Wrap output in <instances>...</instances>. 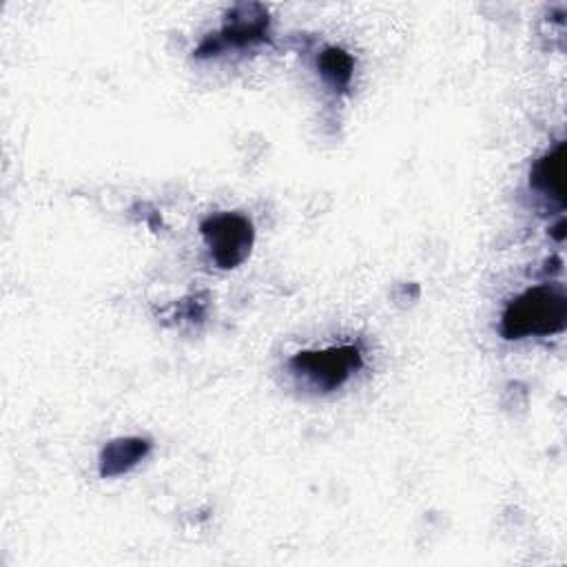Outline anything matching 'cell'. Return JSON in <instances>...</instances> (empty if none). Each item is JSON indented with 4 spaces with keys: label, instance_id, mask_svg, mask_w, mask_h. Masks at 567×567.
Masks as SVG:
<instances>
[{
    "label": "cell",
    "instance_id": "cell-1",
    "mask_svg": "<svg viewBox=\"0 0 567 567\" xmlns=\"http://www.w3.org/2000/svg\"><path fill=\"white\" fill-rule=\"evenodd\" d=\"M567 323V295L558 284H543L516 295L503 310L501 334L507 341L556 334Z\"/></svg>",
    "mask_w": 567,
    "mask_h": 567
},
{
    "label": "cell",
    "instance_id": "cell-2",
    "mask_svg": "<svg viewBox=\"0 0 567 567\" xmlns=\"http://www.w3.org/2000/svg\"><path fill=\"white\" fill-rule=\"evenodd\" d=\"M361 365H363V357L357 346L303 350L290 359V370L319 392H330L341 388Z\"/></svg>",
    "mask_w": 567,
    "mask_h": 567
},
{
    "label": "cell",
    "instance_id": "cell-3",
    "mask_svg": "<svg viewBox=\"0 0 567 567\" xmlns=\"http://www.w3.org/2000/svg\"><path fill=\"white\" fill-rule=\"evenodd\" d=\"M199 233L208 246L210 259L217 268H237L252 248L255 230L248 217L239 213H215L199 224Z\"/></svg>",
    "mask_w": 567,
    "mask_h": 567
},
{
    "label": "cell",
    "instance_id": "cell-4",
    "mask_svg": "<svg viewBox=\"0 0 567 567\" xmlns=\"http://www.w3.org/2000/svg\"><path fill=\"white\" fill-rule=\"evenodd\" d=\"M241 20L228 22L219 33L213 38H206L202 47L197 49V55H210L228 47H248L252 42H261L266 38V27H268V16L259 13L255 18L250 16H239Z\"/></svg>",
    "mask_w": 567,
    "mask_h": 567
},
{
    "label": "cell",
    "instance_id": "cell-5",
    "mask_svg": "<svg viewBox=\"0 0 567 567\" xmlns=\"http://www.w3.org/2000/svg\"><path fill=\"white\" fill-rule=\"evenodd\" d=\"M151 450V443L140 436H126V439H115L104 445L100 454V474L104 478L120 476L135 467Z\"/></svg>",
    "mask_w": 567,
    "mask_h": 567
},
{
    "label": "cell",
    "instance_id": "cell-6",
    "mask_svg": "<svg viewBox=\"0 0 567 567\" xmlns=\"http://www.w3.org/2000/svg\"><path fill=\"white\" fill-rule=\"evenodd\" d=\"M563 166H565V142H558L551 151H547L545 155H540L532 168V177L529 184L556 199L560 206L565 204V179H563Z\"/></svg>",
    "mask_w": 567,
    "mask_h": 567
},
{
    "label": "cell",
    "instance_id": "cell-7",
    "mask_svg": "<svg viewBox=\"0 0 567 567\" xmlns=\"http://www.w3.org/2000/svg\"><path fill=\"white\" fill-rule=\"evenodd\" d=\"M317 66L332 89H348L354 71V60L341 47H326L317 58Z\"/></svg>",
    "mask_w": 567,
    "mask_h": 567
}]
</instances>
